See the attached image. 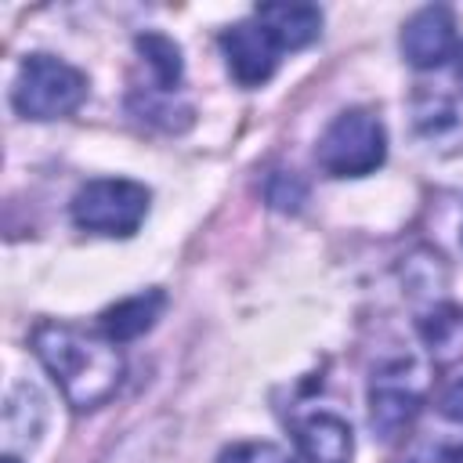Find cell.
<instances>
[{
  "label": "cell",
  "mask_w": 463,
  "mask_h": 463,
  "mask_svg": "<svg viewBox=\"0 0 463 463\" xmlns=\"http://www.w3.org/2000/svg\"><path fill=\"white\" fill-rule=\"evenodd\" d=\"M148 188L127 177H98L87 181L72 195V221L94 235H134L148 213Z\"/></svg>",
  "instance_id": "4"
},
{
  "label": "cell",
  "mask_w": 463,
  "mask_h": 463,
  "mask_svg": "<svg viewBox=\"0 0 463 463\" xmlns=\"http://www.w3.org/2000/svg\"><path fill=\"white\" fill-rule=\"evenodd\" d=\"M456 80L463 83V47H459V61H456Z\"/></svg>",
  "instance_id": "17"
},
{
  "label": "cell",
  "mask_w": 463,
  "mask_h": 463,
  "mask_svg": "<svg viewBox=\"0 0 463 463\" xmlns=\"http://www.w3.org/2000/svg\"><path fill=\"white\" fill-rule=\"evenodd\" d=\"M137 51L145 58V65L152 69V80H156V90L170 94L177 83H181V72H184V61H181V47L163 36V33H141L137 40Z\"/></svg>",
  "instance_id": "12"
},
{
  "label": "cell",
  "mask_w": 463,
  "mask_h": 463,
  "mask_svg": "<svg viewBox=\"0 0 463 463\" xmlns=\"http://www.w3.org/2000/svg\"><path fill=\"white\" fill-rule=\"evenodd\" d=\"M221 51H224V61H228V72L235 76V83L260 87L275 76L282 47L257 18H246L221 33Z\"/></svg>",
  "instance_id": "5"
},
{
  "label": "cell",
  "mask_w": 463,
  "mask_h": 463,
  "mask_svg": "<svg viewBox=\"0 0 463 463\" xmlns=\"http://www.w3.org/2000/svg\"><path fill=\"white\" fill-rule=\"evenodd\" d=\"M217 463H293L289 452H282L271 441H239L217 456Z\"/></svg>",
  "instance_id": "13"
},
{
  "label": "cell",
  "mask_w": 463,
  "mask_h": 463,
  "mask_svg": "<svg viewBox=\"0 0 463 463\" xmlns=\"http://www.w3.org/2000/svg\"><path fill=\"white\" fill-rule=\"evenodd\" d=\"M4 463H18V459H14V456H4Z\"/></svg>",
  "instance_id": "18"
},
{
  "label": "cell",
  "mask_w": 463,
  "mask_h": 463,
  "mask_svg": "<svg viewBox=\"0 0 463 463\" xmlns=\"http://www.w3.org/2000/svg\"><path fill=\"white\" fill-rule=\"evenodd\" d=\"M318 166L329 177H362L373 174L387 156V134L383 123L369 109H347L340 112L318 137Z\"/></svg>",
  "instance_id": "3"
},
{
  "label": "cell",
  "mask_w": 463,
  "mask_h": 463,
  "mask_svg": "<svg viewBox=\"0 0 463 463\" xmlns=\"http://www.w3.org/2000/svg\"><path fill=\"white\" fill-rule=\"evenodd\" d=\"M441 412L449 416V420H456V423H463V376L441 394Z\"/></svg>",
  "instance_id": "15"
},
{
  "label": "cell",
  "mask_w": 463,
  "mask_h": 463,
  "mask_svg": "<svg viewBox=\"0 0 463 463\" xmlns=\"http://www.w3.org/2000/svg\"><path fill=\"white\" fill-rule=\"evenodd\" d=\"M456 51V18L449 7H420L402 29V54L412 69H438Z\"/></svg>",
  "instance_id": "6"
},
{
  "label": "cell",
  "mask_w": 463,
  "mask_h": 463,
  "mask_svg": "<svg viewBox=\"0 0 463 463\" xmlns=\"http://www.w3.org/2000/svg\"><path fill=\"white\" fill-rule=\"evenodd\" d=\"M420 336L438 362H452L456 354H463V307L438 304L430 315L420 318Z\"/></svg>",
  "instance_id": "11"
},
{
  "label": "cell",
  "mask_w": 463,
  "mask_h": 463,
  "mask_svg": "<svg viewBox=\"0 0 463 463\" xmlns=\"http://www.w3.org/2000/svg\"><path fill=\"white\" fill-rule=\"evenodd\" d=\"M293 438L297 449L307 463H351L354 452V438L347 420H340L336 412H307L293 423Z\"/></svg>",
  "instance_id": "8"
},
{
  "label": "cell",
  "mask_w": 463,
  "mask_h": 463,
  "mask_svg": "<svg viewBox=\"0 0 463 463\" xmlns=\"http://www.w3.org/2000/svg\"><path fill=\"white\" fill-rule=\"evenodd\" d=\"M420 405H423V398L412 387V380L383 373L373 380V391H369V423L383 441H394L416 420Z\"/></svg>",
  "instance_id": "7"
},
{
  "label": "cell",
  "mask_w": 463,
  "mask_h": 463,
  "mask_svg": "<svg viewBox=\"0 0 463 463\" xmlns=\"http://www.w3.org/2000/svg\"><path fill=\"white\" fill-rule=\"evenodd\" d=\"M268 203L271 206H279V210H297L300 203H304V184L289 174H275L271 177V188H268Z\"/></svg>",
  "instance_id": "14"
},
{
  "label": "cell",
  "mask_w": 463,
  "mask_h": 463,
  "mask_svg": "<svg viewBox=\"0 0 463 463\" xmlns=\"http://www.w3.org/2000/svg\"><path fill=\"white\" fill-rule=\"evenodd\" d=\"M163 307H166V293H163V289L134 293V297H127V300H119V304H112V307L101 311V318H98L101 336H109L112 344L134 340V336L148 333V329L159 322Z\"/></svg>",
  "instance_id": "10"
},
{
  "label": "cell",
  "mask_w": 463,
  "mask_h": 463,
  "mask_svg": "<svg viewBox=\"0 0 463 463\" xmlns=\"http://www.w3.org/2000/svg\"><path fill=\"white\" fill-rule=\"evenodd\" d=\"M87 98V76L54 58V54H29L18 65L14 76V90L11 101L18 109V116L25 119H61L69 112H76Z\"/></svg>",
  "instance_id": "2"
},
{
  "label": "cell",
  "mask_w": 463,
  "mask_h": 463,
  "mask_svg": "<svg viewBox=\"0 0 463 463\" xmlns=\"http://www.w3.org/2000/svg\"><path fill=\"white\" fill-rule=\"evenodd\" d=\"M33 354L58 383L72 409H98L105 405L123 383V354L109 336L65 326V322H40L33 329Z\"/></svg>",
  "instance_id": "1"
},
{
  "label": "cell",
  "mask_w": 463,
  "mask_h": 463,
  "mask_svg": "<svg viewBox=\"0 0 463 463\" xmlns=\"http://www.w3.org/2000/svg\"><path fill=\"white\" fill-rule=\"evenodd\" d=\"M253 18L275 36L282 51H300L322 33V11L315 4H257Z\"/></svg>",
  "instance_id": "9"
},
{
  "label": "cell",
  "mask_w": 463,
  "mask_h": 463,
  "mask_svg": "<svg viewBox=\"0 0 463 463\" xmlns=\"http://www.w3.org/2000/svg\"><path fill=\"white\" fill-rule=\"evenodd\" d=\"M445 463H463V449H449L445 452Z\"/></svg>",
  "instance_id": "16"
}]
</instances>
